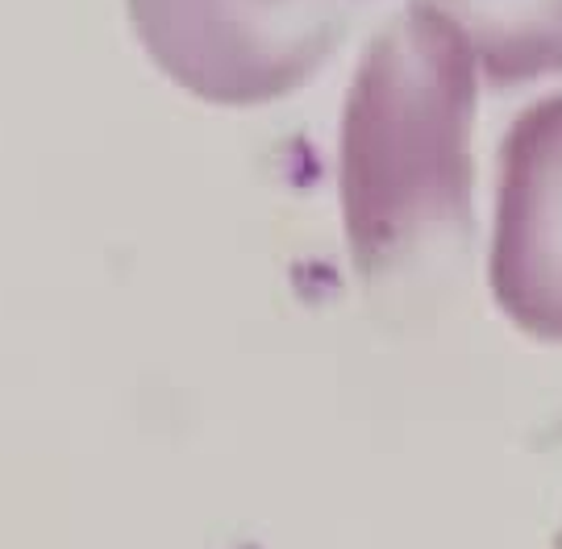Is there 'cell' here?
<instances>
[{"instance_id":"6da1fadb","label":"cell","mask_w":562,"mask_h":549,"mask_svg":"<svg viewBox=\"0 0 562 549\" xmlns=\"http://www.w3.org/2000/svg\"><path fill=\"white\" fill-rule=\"evenodd\" d=\"M475 59L459 34L408 9L371 38L346 92L338 196L359 279L396 275L475 221Z\"/></svg>"},{"instance_id":"7a4b0ae2","label":"cell","mask_w":562,"mask_h":549,"mask_svg":"<svg viewBox=\"0 0 562 549\" xmlns=\"http://www.w3.org/2000/svg\"><path fill=\"white\" fill-rule=\"evenodd\" d=\"M162 76L204 104L292 96L341 50L367 0H125Z\"/></svg>"},{"instance_id":"3957f363","label":"cell","mask_w":562,"mask_h":549,"mask_svg":"<svg viewBox=\"0 0 562 549\" xmlns=\"http://www.w3.org/2000/svg\"><path fill=\"white\" fill-rule=\"evenodd\" d=\"M487 284L521 333L562 342V92L504 134Z\"/></svg>"},{"instance_id":"277c9868","label":"cell","mask_w":562,"mask_h":549,"mask_svg":"<svg viewBox=\"0 0 562 549\" xmlns=\"http://www.w3.org/2000/svg\"><path fill=\"white\" fill-rule=\"evenodd\" d=\"M450 25L492 88L562 76V0H413Z\"/></svg>"},{"instance_id":"5b68a950","label":"cell","mask_w":562,"mask_h":549,"mask_svg":"<svg viewBox=\"0 0 562 549\" xmlns=\"http://www.w3.org/2000/svg\"><path fill=\"white\" fill-rule=\"evenodd\" d=\"M554 549H562V529H559V537H554Z\"/></svg>"},{"instance_id":"8992f818","label":"cell","mask_w":562,"mask_h":549,"mask_svg":"<svg viewBox=\"0 0 562 549\" xmlns=\"http://www.w3.org/2000/svg\"><path fill=\"white\" fill-rule=\"evenodd\" d=\"M554 442H562V425H559V433H554Z\"/></svg>"}]
</instances>
